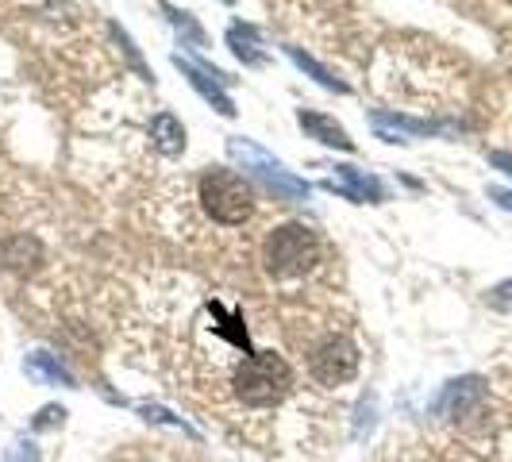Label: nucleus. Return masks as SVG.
Here are the masks:
<instances>
[{
	"label": "nucleus",
	"instance_id": "6",
	"mask_svg": "<svg viewBox=\"0 0 512 462\" xmlns=\"http://www.w3.org/2000/svg\"><path fill=\"white\" fill-rule=\"evenodd\" d=\"M174 66H178L181 74H185V81L205 97L220 116H235V104H231V97L224 93V81L228 77L220 74V70H208V66H197L193 58H185V54H174Z\"/></svg>",
	"mask_w": 512,
	"mask_h": 462
},
{
	"label": "nucleus",
	"instance_id": "10",
	"mask_svg": "<svg viewBox=\"0 0 512 462\" xmlns=\"http://www.w3.org/2000/svg\"><path fill=\"white\" fill-rule=\"evenodd\" d=\"M297 124L312 135V139H320V143H328V147H339V151H355V139L347 135V131L335 124L332 116H324V112H301L297 116Z\"/></svg>",
	"mask_w": 512,
	"mask_h": 462
},
{
	"label": "nucleus",
	"instance_id": "4",
	"mask_svg": "<svg viewBox=\"0 0 512 462\" xmlns=\"http://www.w3.org/2000/svg\"><path fill=\"white\" fill-rule=\"evenodd\" d=\"M305 366H308V378L316 385L339 389V385L355 382V374H359V347H355L351 335L328 332L308 343Z\"/></svg>",
	"mask_w": 512,
	"mask_h": 462
},
{
	"label": "nucleus",
	"instance_id": "5",
	"mask_svg": "<svg viewBox=\"0 0 512 462\" xmlns=\"http://www.w3.org/2000/svg\"><path fill=\"white\" fill-rule=\"evenodd\" d=\"M228 154L243 170H251L255 178L266 181L282 201H308V181L293 178L282 162L270 151H262L258 143H251V139H228Z\"/></svg>",
	"mask_w": 512,
	"mask_h": 462
},
{
	"label": "nucleus",
	"instance_id": "12",
	"mask_svg": "<svg viewBox=\"0 0 512 462\" xmlns=\"http://www.w3.org/2000/svg\"><path fill=\"white\" fill-rule=\"evenodd\" d=\"M228 47L235 51V58H243L247 66H262L266 54H262V39L251 24H231L228 27Z\"/></svg>",
	"mask_w": 512,
	"mask_h": 462
},
{
	"label": "nucleus",
	"instance_id": "18",
	"mask_svg": "<svg viewBox=\"0 0 512 462\" xmlns=\"http://www.w3.org/2000/svg\"><path fill=\"white\" fill-rule=\"evenodd\" d=\"M489 162H493V166H501V170H505V174H509V178H512V154L493 151V154H489Z\"/></svg>",
	"mask_w": 512,
	"mask_h": 462
},
{
	"label": "nucleus",
	"instance_id": "16",
	"mask_svg": "<svg viewBox=\"0 0 512 462\" xmlns=\"http://www.w3.org/2000/svg\"><path fill=\"white\" fill-rule=\"evenodd\" d=\"M486 301L497 308V312H512V278H509V282H501V285H493Z\"/></svg>",
	"mask_w": 512,
	"mask_h": 462
},
{
	"label": "nucleus",
	"instance_id": "14",
	"mask_svg": "<svg viewBox=\"0 0 512 462\" xmlns=\"http://www.w3.org/2000/svg\"><path fill=\"white\" fill-rule=\"evenodd\" d=\"M166 16H170V24L178 27V31L185 35V39H189V43H193V47H205V31H201V24H193L185 12L170 8V4H166Z\"/></svg>",
	"mask_w": 512,
	"mask_h": 462
},
{
	"label": "nucleus",
	"instance_id": "11",
	"mask_svg": "<svg viewBox=\"0 0 512 462\" xmlns=\"http://www.w3.org/2000/svg\"><path fill=\"white\" fill-rule=\"evenodd\" d=\"M24 370L39 385H66V389H77L74 374H70V370L58 362V355H47V351H35V355H27Z\"/></svg>",
	"mask_w": 512,
	"mask_h": 462
},
{
	"label": "nucleus",
	"instance_id": "8",
	"mask_svg": "<svg viewBox=\"0 0 512 462\" xmlns=\"http://www.w3.org/2000/svg\"><path fill=\"white\" fill-rule=\"evenodd\" d=\"M328 189L335 193H343V197H351V201H385V185L374 174H362L355 166H335V178L324 181Z\"/></svg>",
	"mask_w": 512,
	"mask_h": 462
},
{
	"label": "nucleus",
	"instance_id": "9",
	"mask_svg": "<svg viewBox=\"0 0 512 462\" xmlns=\"http://www.w3.org/2000/svg\"><path fill=\"white\" fill-rule=\"evenodd\" d=\"M147 143H151V151L162 154V158H178V154L185 151V128H181L178 116L154 112L151 124H147Z\"/></svg>",
	"mask_w": 512,
	"mask_h": 462
},
{
	"label": "nucleus",
	"instance_id": "20",
	"mask_svg": "<svg viewBox=\"0 0 512 462\" xmlns=\"http://www.w3.org/2000/svg\"><path fill=\"white\" fill-rule=\"evenodd\" d=\"M509 4H512V0H509Z\"/></svg>",
	"mask_w": 512,
	"mask_h": 462
},
{
	"label": "nucleus",
	"instance_id": "17",
	"mask_svg": "<svg viewBox=\"0 0 512 462\" xmlns=\"http://www.w3.org/2000/svg\"><path fill=\"white\" fill-rule=\"evenodd\" d=\"M62 416H66V409H58V405H47V409L35 416V424H31V428H35V432H39V428H54V424H62Z\"/></svg>",
	"mask_w": 512,
	"mask_h": 462
},
{
	"label": "nucleus",
	"instance_id": "13",
	"mask_svg": "<svg viewBox=\"0 0 512 462\" xmlns=\"http://www.w3.org/2000/svg\"><path fill=\"white\" fill-rule=\"evenodd\" d=\"M285 54H289V58H293V62H297V66H301V70H305L308 77H316V81H320L324 89H335V93H347V85H343V81H339V77H335L332 70H328V66H320V62H316L312 54L301 51V47H285Z\"/></svg>",
	"mask_w": 512,
	"mask_h": 462
},
{
	"label": "nucleus",
	"instance_id": "7",
	"mask_svg": "<svg viewBox=\"0 0 512 462\" xmlns=\"http://www.w3.org/2000/svg\"><path fill=\"white\" fill-rule=\"evenodd\" d=\"M486 405V382L482 378H459L451 382L436 401V416L447 420H470L474 412Z\"/></svg>",
	"mask_w": 512,
	"mask_h": 462
},
{
	"label": "nucleus",
	"instance_id": "1",
	"mask_svg": "<svg viewBox=\"0 0 512 462\" xmlns=\"http://www.w3.org/2000/svg\"><path fill=\"white\" fill-rule=\"evenodd\" d=\"M324 262H328V247H324L320 231L301 224V220L278 224L262 239V270H266L270 282L278 285L305 282Z\"/></svg>",
	"mask_w": 512,
	"mask_h": 462
},
{
	"label": "nucleus",
	"instance_id": "15",
	"mask_svg": "<svg viewBox=\"0 0 512 462\" xmlns=\"http://www.w3.org/2000/svg\"><path fill=\"white\" fill-rule=\"evenodd\" d=\"M4 462H43L39 459V447L31 439H16L8 451H4Z\"/></svg>",
	"mask_w": 512,
	"mask_h": 462
},
{
	"label": "nucleus",
	"instance_id": "19",
	"mask_svg": "<svg viewBox=\"0 0 512 462\" xmlns=\"http://www.w3.org/2000/svg\"><path fill=\"white\" fill-rule=\"evenodd\" d=\"M493 197H497V205L512 208V193H501V189H493Z\"/></svg>",
	"mask_w": 512,
	"mask_h": 462
},
{
	"label": "nucleus",
	"instance_id": "2",
	"mask_svg": "<svg viewBox=\"0 0 512 462\" xmlns=\"http://www.w3.org/2000/svg\"><path fill=\"white\" fill-rule=\"evenodd\" d=\"M193 208L216 228H247L258 212V197L243 174L228 166H208L201 178H193Z\"/></svg>",
	"mask_w": 512,
	"mask_h": 462
},
{
	"label": "nucleus",
	"instance_id": "3",
	"mask_svg": "<svg viewBox=\"0 0 512 462\" xmlns=\"http://www.w3.org/2000/svg\"><path fill=\"white\" fill-rule=\"evenodd\" d=\"M228 393L243 409H274L293 393V370L278 351H255L235 366L228 378Z\"/></svg>",
	"mask_w": 512,
	"mask_h": 462
}]
</instances>
